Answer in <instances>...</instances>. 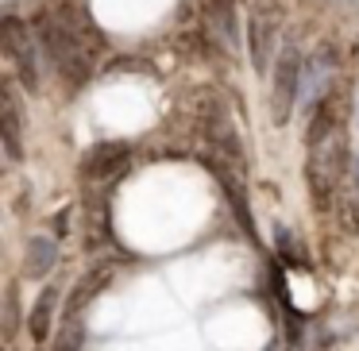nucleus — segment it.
Returning <instances> with one entry per match:
<instances>
[{
    "instance_id": "obj_11",
    "label": "nucleus",
    "mask_w": 359,
    "mask_h": 351,
    "mask_svg": "<svg viewBox=\"0 0 359 351\" xmlns=\"http://www.w3.org/2000/svg\"><path fill=\"white\" fill-rule=\"evenodd\" d=\"M109 278H112V266H97V274L89 270L86 278H81L78 286H74V297H70V309L78 312L81 305H89V301H93V297H97V294H101V289H104V282H109Z\"/></svg>"
},
{
    "instance_id": "obj_4",
    "label": "nucleus",
    "mask_w": 359,
    "mask_h": 351,
    "mask_svg": "<svg viewBox=\"0 0 359 351\" xmlns=\"http://www.w3.org/2000/svg\"><path fill=\"white\" fill-rule=\"evenodd\" d=\"M271 78H274L271 81V116H274V124H286L297 104V93H302V81H305V58L294 39L282 43Z\"/></svg>"
},
{
    "instance_id": "obj_6",
    "label": "nucleus",
    "mask_w": 359,
    "mask_h": 351,
    "mask_svg": "<svg viewBox=\"0 0 359 351\" xmlns=\"http://www.w3.org/2000/svg\"><path fill=\"white\" fill-rule=\"evenodd\" d=\"M128 158H132L128 143H112V139L97 143V147L81 158V178H86V186H109V181H116L120 174L128 170Z\"/></svg>"
},
{
    "instance_id": "obj_9",
    "label": "nucleus",
    "mask_w": 359,
    "mask_h": 351,
    "mask_svg": "<svg viewBox=\"0 0 359 351\" xmlns=\"http://www.w3.org/2000/svg\"><path fill=\"white\" fill-rule=\"evenodd\" d=\"M271 50H278V32H274V20L266 16V12H255V20H251V62H255L259 70H266Z\"/></svg>"
},
{
    "instance_id": "obj_3",
    "label": "nucleus",
    "mask_w": 359,
    "mask_h": 351,
    "mask_svg": "<svg viewBox=\"0 0 359 351\" xmlns=\"http://www.w3.org/2000/svg\"><path fill=\"white\" fill-rule=\"evenodd\" d=\"M197 128H201V139L212 147V155H217V166L224 170V181L228 189L236 193V174H240L243 166V143H240V132H236V120L232 112H228L224 97L220 93H201L197 97Z\"/></svg>"
},
{
    "instance_id": "obj_12",
    "label": "nucleus",
    "mask_w": 359,
    "mask_h": 351,
    "mask_svg": "<svg viewBox=\"0 0 359 351\" xmlns=\"http://www.w3.org/2000/svg\"><path fill=\"white\" fill-rule=\"evenodd\" d=\"M55 297H58V289H47V294L35 301L32 320H27V328H32V340H47V332H50V312H55Z\"/></svg>"
},
{
    "instance_id": "obj_13",
    "label": "nucleus",
    "mask_w": 359,
    "mask_h": 351,
    "mask_svg": "<svg viewBox=\"0 0 359 351\" xmlns=\"http://www.w3.org/2000/svg\"><path fill=\"white\" fill-rule=\"evenodd\" d=\"M340 216H344V228H348L351 235H359V189H351V193H348Z\"/></svg>"
},
{
    "instance_id": "obj_8",
    "label": "nucleus",
    "mask_w": 359,
    "mask_h": 351,
    "mask_svg": "<svg viewBox=\"0 0 359 351\" xmlns=\"http://www.w3.org/2000/svg\"><path fill=\"white\" fill-rule=\"evenodd\" d=\"M0 120H4V151L8 158H20L24 155V120H20V97L12 81L0 85Z\"/></svg>"
},
{
    "instance_id": "obj_5",
    "label": "nucleus",
    "mask_w": 359,
    "mask_h": 351,
    "mask_svg": "<svg viewBox=\"0 0 359 351\" xmlns=\"http://www.w3.org/2000/svg\"><path fill=\"white\" fill-rule=\"evenodd\" d=\"M35 50H39V39L32 35V27L20 16H4V55L16 66L20 81L27 89H39V58H35Z\"/></svg>"
},
{
    "instance_id": "obj_1",
    "label": "nucleus",
    "mask_w": 359,
    "mask_h": 351,
    "mask_svg": "<svg viewBox=\"0 0 359 351\" xmlns=\"http://www.w3.org/2000/svg\"><path fill=\"white\" fill-rule=\"evenodd\" d=\"M32 27L43 55L62 74V81H70L74 89L86 85L97 66V55H101V35H97L93 20L86 16V8L74 0H50L35 12Z\"/></svg>"
},
{
    "instance_id": "obj_2",
    "label": "nucleus",
    "mask_w": 359,
    "mask_h": 351,
    "mask_svg": "<svg viewBox=\"0 0 359 351\" xmlns=\"http://www.w3.org/2000/svg\"><path fill=\"white\" fill-rule=\"evenodd\" d=\"M344 170H348V101L332 85L317 101V112L305 132V186L317 209H328L336 201Z\"/></svg>"
},
{
    "instance_id": "obj_14",
    "label": "nucleus",
    "mask_w": 359,
    "mask_h": 351,
    "mask_svg": "<svg viewBox=\"0 0 359 351\" xmlns=\"http://www.w3.org/2000/svg\"><path fill=\"white\" fill-rule=\"evenodd\" d=\"M355 189H359V158H355Z\"/></svg>"
},
{
    "instance_id": "obj_7",
    "label": "nucleus",
    "mask_w": 359,
    "mask_h": 351,
    "mask_svg": "<svg viewBox=\"0 0 359 351\" xmlns=\"http://www.w3.org/2000/svg\"><path fill=\"white\" fill-rule=\"evenodd\" d=\"M201 27L217 50L236 55V47H240V24H236L232 0H201Z\"/></svg>"
},
{
    "instance_id": "obj_10",
    "label": "nucleus",
    "mask_w": 359,
    "mask_h": 351,
    "mask_svg": "<svg viewBox=\"0 0 359 351\" xmlns=\"http://www.w3.org/2000/svg\"><path fill=\"white\" fill-rule=\"evenodd\" d=\"M55 263H58L55 240H50V235H35V240L27 243V255H24V274L27 278H47Z\"/></svg>"
}]
</instances>
